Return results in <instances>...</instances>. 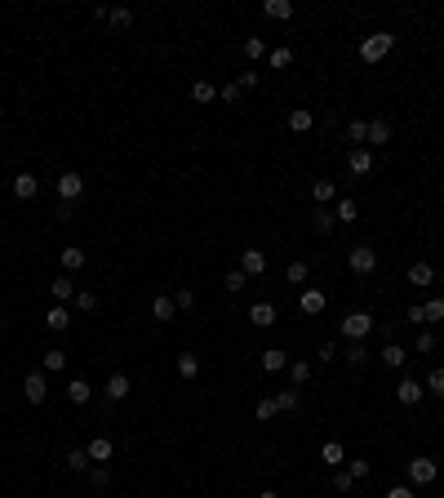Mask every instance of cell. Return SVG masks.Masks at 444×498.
Segmentation results:
<instances>
[{
  "mask_svg": "<svg viewBox=\"0 0 444 498\" xmlns=\"http://www.w3.org/2000/svg\"><path fill=\"white\" fill-rule=\"evenodd\" d=\"M391 49H395V36L391 32H373V36H364V41H360V58L364 63H382Z\"/></svg>",
  "mask_w": 444,
  "mask_h": 498,
  "instance_id": "obj_1",
  "label": "cell"
},
{
  "mask_svg": "<svg viewBox=\"0 0 444 498\" xmlns=\"http://www.w3.org/2000/svg\"><path fill=\"white\" fill-rule=\"evenodd\" d=\"M373 316L369 312H347L342 316V338H347V343H364V338H369L373 334Z\"/></svg>",
  "mask_w": 444,
  "mask_h": 498,
  "instance_id": "obj_2",
  "label": "cell"
},
{
  "mask_svg": "<svg viewBox=\"0 0 444 498\" xmlns=\"http://www.w3.org/2000/svg\"><path fill=\"white\" fill-rule=\"evenodd\" d=\"M347 267H351L355 276H369V271H377V249L373 245H355L347 253Z\"/></svg>",
  "mask_w": 444,
  "mask_h": 498,
  "instance_id": "obj_3",
  "label": "cell"
},
{
  "mask_svg": "<svg viewBox=\"0 0 444 498\" xmlns=\"http://www.w3.org/2000/svg\"><path fill=\"white\" fill-rule=\"evenodd\" d=\"M436 472H440L436 458H427V454L409 458V481H413V485H436Z\"/></svg>",
  "mask_w": 444,
  "mask_h": 498,
  "instance_id": "obj_4",
  "label": "cell"
},
{
  "mask_svg": "<svg viewBox=\"0 0 444 498\" xmlns=\"http://www.w3.org/2000/svg\"><path fill=\"white\" fill-rule=\"evenodd\" d=\"M54 187H58V201L62 205H75V201H80V192H84V178L75 174V169H67V174H58V183H54Z\"/></svg>",
  "mask_w": 444,
  "mask_h": 498,
  "instance_id": "obj_5",
  "label": "cell"
},
{
  "mask_svg": "<svg viewBox=\"0 0 444 498\" xmlns=\"http://www.w3.org/2000/svg\"><path fill=\"white\" fill-rule=\"evenodd\" d=\"M23 396L27 405H45V396H49V383H45V370H32L23 378Z\"/></svg>",
  "mask_w": 444,
  "mask_h": 498,
  "instance_id": "obj_6",
  "label": "cell"
},
{
  "mask_svg": "<svg viewBox=\"0 0 444 498\" xmlns=\"http://www.w3.org/2000/svg\"><path fill=\"white\" fill-rule=\"evenodd\" d=\"M347 174L351 178H369L373 174V152L369 147H351V152H347Z\"/></svg>",
  "mask_w": 444,
  "mask_h": 498,
  "instance_id": "obj_7",
  "label": "cell"
},
{
  "mask_svg": "<svg viewBox=\"0 0 444 498\" xmlns=\"http://www.w3.org/2000/svg\"><path fill=\"white\" fill-rule=\"evenodd\" d=\"M311 201H316L320 210H329V201H338V183L334 178H316V183H311Z\"/></svg>",
  "mask_w": 444,
  "mask_h": 498,
  "instance_id": "obj_8",
  "label": "cell"
},
{
  "mask_svg": "<svg viewBox=\"0 0 444 498\" xmlns=\"http://www.w3.org/2000/svg\"><path fill=\"white\" fill-rule=\"evenodd\" d=\"M129 392H134V383H129V374H111V378H107V387H102V396H107L111 405H116V400H125Z\"/></svg>",
  "mask_w": 444,
  "mask_h": 498,
  "instance_id": "obj_9",
  "label": "cell"
},
{
  "mask_svg": "<svg viewBox=\"0 0 444 498\" xmlns=\"http://www.w3.org/2000/svg\"><path fill=\"white\" fill-rule=\"evenodd\" d=\"M249 321L258 325V330H271V325H276V303H267V298H262V303H253L249 307Z\"/></svg>",
  "mask_w": 444,
  "mask_h": 498,
  "instance_id": "obj_10",
  "label": "cell"
},
{
  "mask_svg": "<svg viewBox=\"0 0 444 498\" xmlns=\"http://www.w3.org/2000/svg\"><path fill=\"white\" fill-rule=\"evenodd\" d=\"M240 271L244 276H262V271H267V253L262 249H244L240 253Z\"/></svg>",
  "mask_w": 444,
  "mask_h": 498,
  "instance_id": "obj_11",
  "label": "cell"
},
{
  "mask_svg": "<svg viewBox=\"0 0 444 498\" xmlns=\"http://www.w3.org/2000/svg\"><path fill=\"white\" fill-rule=\"evenodd\" d=\"M395 396H400V405H418V400L427 396V387H422L418 378H400V387H395Z\"/></svg>",
  "mask_w": 444,
  "mask_h": 498,
  "instance_id": "obj_12",
  "label": "cell"
},
{
  "mask_svg": "<svg viewBox=\"0 0 444 498\" xmlns=\"http://www.w3.org/2000/svg\"><path fill=\"white\" fill-rule=\"evenodd\" d=\"M84 449H89V463H111V458H116V445H111L107 436H93Z\"/></svg>",
  "mask_w": 444,
  "mask_h": 498,
  "instance_id": "obj_13",
  "label": "cell"
},
{
  "mask_svg": "<svg viewBox=\"0 0 444 498\" xmlns=\"http://www.w3.org/2000/svg\"><path fill=\"white\" fill-rule=\"evenodd\" d=\"M289 129H294V134H311V129H316V111L311 107H294L289 111Z\"/></svg>",
  "mask_w": 444,
  "mask_h": 498,
  "instance_id": "obj_14",
  "label": "cell"
},
{
  "mask_svg": "<svg viewBox=\"0 0 444 498\" xmlns=\"http://www.w3.org/2000/svg\"><path fill=\"white\" fill-rule=\"evenodd\" d=\"M325 303H329L325 289H302V298H298V307H302L307 316H320V312H325Z\"/></svg>",
  "mask_w": 444,
  "mask_h": 498,
  "instance_id": "obj_15",
  "label": "cell"
},
{
  "mask_svg": "<svg viewBox=\"0 0 444 498\" xmlns=\"http://www.w3.org/2000/svg\"><path fill=\"white\" fill-rule=\"evenodd\" d=\"M320 463H329L338 472V467L347 463V449H342V440H325V445H320Z\"/></svg>",
  "mask_w": 444,
  "mask_h": 498,
  "instance_id": "obj_16",
  "label": "cell"
},
{
  "mask_svg": "<svg viewBox=\"0 0 444 498\" xmlns=\"http://www.w3.org/2000/svg\"><path fill=\"white\" fill-rule=\"evenodd\" d=\"M45 325H49V330H54V334H62V330H71V312H67V307H62V303H54V307H49V312H45Z\"/></svg>",
  "mask_w": 444,
  "mask_h": 498,
  "instance_id": "obj_17",
  "label": "cell"
},
{
  "mask_svg": "<svg viewBox=\"0 0 444 498\" xmlns=\"http://www.w3.org/2000/svg\"><path fill=\"white\" fill-rule=\"evenodd\" d=\"M49 294H54V303H62V307H67L71 298H75V280L67 276V271H62V276H58V280L49 285Z\"/></svg>",
  "mask_w": 444,
  "mask_h": 498,
  "instance_id": "obj_18",
  "label": "cell"
},
{
  "mask_svg": "<svg viewBox=\"0 0 444 498\" xmlns=\"http://www.w3.org/2000/svg\"><path fill=\"white\" fill-rule=\"evenodd\" d=\"M36 192H40V178H36V174H18L14 178V196H18V201H32Z\"/></svg>",
  "mask_w": 444,
  "mask_h": 498,
  "instance_id": "obj_19",
  "label": "cell"
},
{
  "mask_svg": "<svg viewBox=\"0 0 444 498\" xmlns=\"http://www.w3.org/2000/svg\"><path fill=\"white\" fill-rule=\"evenodd\" d=\"M377 361H382L386 370H400V365L409 361V356H404V347H400V343H382V352H377Z\"/></svg>",
  "mask_w": 444,
  "mask_h": 498,
  "instance_id": "obj_20",
  "label": "cell"
},
{
  "mask_svg": "<svg viewBox=\"0 0 444 498\" xmlns=\"http://www.w3.org/2000/svg\"><path fill=\"white\" fill-rule=\"evenodd\" d=\"M262 370H267V374L289 370V352H280V347H267V352H262Z\"/></svg>",
  "mask_w": 444,
  "mask_h": 498,
  "instance_id": "obj_21",
  "label": "cell"
},
{
  "mask_svg": "<svg viewBox=\"0 0 444 498\" xmlns=\"http://www.w3.org/2000/svg\"><path fill=\"white\" fill-rule=\"evenodd\" d=\"M369 147H386L391 143V120H369V138H364Z\"/></svg>",
  "mask_w": 444,
  "mask_h": 498,
  "instance_id": "obj_22",
  "label": "cell"
},
{
  "mask_svg": "<svg viewBox=\"0 0 444 498\" xmlns=\"http://www.w3.org/2000/svg\"><path fill=\"white\" fill-rule=\"evenodd\" d=\"M67 400H71V405H89V400H93V387L84 378H71L67 383Z\"/></svg>",
  "mask_w": 444,
  "mask_h": 498,
  "instance_id": "obj_23",
  "label": "cell"
},
{
  "mask_svg": "<svg viewBox=\"0 0 444 498\" xmlns=\"http://www.w3.org/2000/svg\"><path fill=\"white\" fill-rule=\"evenodd\" d=\"M334 227H338L334 210H316V214H311V231H316V236H329Z\"/></svg>",
  "mask_w": 444,
  "mask_h": 498,
  "instance_id": "obj_24",
  "label": "cell"
},
{
  "mask_svg": "<svg viewBox=\"0 0 444 498\" xmlns=\"http://www.w3.org/2000/svg\"><path fill=\"white\" fill-rule=\"evenodd\" d=\"M334 218H338V223H355V218H360V205H355L351 196H342V201L334 205Z\"/></svg>",
  "mask_w": 444,
  "mask_h": 498,
  "instance_id": "obj_25",
  "label": "cell"
},
{
  "mask_svg": "<svg viewBox=\"0 0 444 498\" xmlns=\"http://www.w3.org/2000/svg\"><path fill=\"white\" fill-rule=\"evenodd\" d=\"M431 280H436V271H431V262H413V267H409V285H422V289H427Z\"/></svg>",
  "mask_w": 444,
  "mask_h": 498,
  "instance_id": "obj_26",
  "label": "cell"
},
{
  "mask_svg": "<svg viewBox=\"0 0 444 498\" xmlns=\"http://www.w3.org/2000/svg\"><path fill=\"white\" fill-rule=\"evenodd\" d=\"M174 365H178V374H183V378H187V383H191V378H196V374H200V356H191V352H183V356H178V361H174Z\"/></svg>",
  "mask_w": 444,
  "mask_h": 498,
  "instance_id": "obj_27",
  "label": "cell"
},
{
  "mask_svg": "<svg viewBox=\"0 0 444 498\" xmlns=\"http://www.w3.org/2000/svg\"><path fill=\"white\" fill-rule=\"evenodd\" d=\"M174 312H178V307H174V298H165V294H160V298H151V316H156V321H174Z\"/></svg>",
  "mask_w": 444,
  "mask_h": 498,
  "instance_id": "obj_28",
  "label": "cell"
},
{
  "mask_svg": "<svg viewBox=\"0 0 444 498\" xmlns=\"http://www.w3.org/2000/svg\"><path fill=\"white\" fill-rule=\"evenodd\" d=\"M307 276H311V267H307L302 258H294V262L285 267V280H289V285H307Z\"/></svg>",
  "mask_w": 444,
  "mask_h": 498,
  "instance_id": "obj_29",
  "label": "cell"
},
{
  "mask_svg": "<svg viewBox=\"0 0 444 498\" xmlns=\"http://www.w3.org/2000/svg\"><path fill=\"white\" fill-rule=\"evenodd\" d=\"M80 267H84V249L67 245V249H62V271H67V276H71V271H80Z\"/></svg>",
  "mask_w": 444,
  "mask_h": 498,
  "instance_id": "obj_30",
  "label": "cell"
},
{
  "mask_svg": "<svg viewBox=\"0 0 444 498\" xmlns=\"http://www.w3.org/2000/svg\"><path fill=\"white\" fill-rule=\"evenodd\" d=\"M267 18H276V23H285V18H294V5H289V0H267Z\"/></svg>",
  "mask_w": 444,
  "mask_h": 498,
  "instance_id": "obj_31",
  "label": "cell"
},
{
  "mask_svg": "<svg viewBox=\"0 0 444 498\" xmlns=\"http://www.w3.org/2000/svg\"><path fill=\"white\" fill-rule=\"evenodd\" d=\"M67 467H71V472H89V449H84V445L67 449Z\"/></svg>",
  "mask_w": 444,
  "mask_h": 498,
  "instance_id": "obj_32",
  "label": "cell"
},
{
  "mask_svg": "<svg viewBox=\"0 0 444 498\" xmlns=\"http://www.w3.org/2000/svg\"><path fill=\"white\" fill-rule=\"evenodd\" d=\"M244 58L262 63V58H267V41H262V36H249V41H244Z\"/></svg>",
  "mask_w": 444,
  "mask_h": 498,
  "instance_id": "obj_33",
  "label": "cell"
},
{
  "mask_svg": "<svg viewBox=\"0 0 444 498\" xmlns=\"http://www.w3.org/2000/svg\"><path fill=\"white\" fill-rule=\"evenodd\" d=\"M71 307H75V312H93V307H98V294H93V289H75Z\"/></svg>",
  "mask_w": 444,
  "mask_h": 498,
  "instance_id": "obj_34",
  "label": "cell"
},
{
  "mask_svg": "<svg viewBox=\"0 0 444 498\" xmlns=\"http://www.w3.org/2000/svg\"><path fill=\"white\" fill-rule=\"evenodd\" d=\"M45 370H49V374L67 370V352H62V347H49V352H45Z\"/></svg>",
  "mask_w": 444,
  "mask_h": 498,
  "instance_id": "obj_35",
  "label": "cell"
},
{
  "mask_svg": "<svg viewBox=\"0 0 444 498\" xmlns=\"http://www.w3.org/2000/svg\"><path fill=\"white\" fill-rule=\"evenodd\" d=\"M422 387H427L431 396H444V365H436V370L427 374V383H422Z\"/></svg>",
  "mask_w": 444,
  "mask_h": 498,
  "instance_id": "obj_36",
  "label": "cell"
},
{
  "mask_svg": "<svg viewBox=\"0 0 444 498\" xmlns=\"http://www.w3.org/2000/svg\"><path fill=\"white\" fill-rule=\"evenodd\" d=\"M107 23L116 27V32H125V27H134V9H111V14H107Z\"/></svg>",
  "mask_w": 444,
  "mask_h": 498,
  "instance_id": "obj_37",
  "label": "cell"
},
{
  "mask_svg": "<svg viewBox=\"0 0 444 498\" xmlns=\"http://www.w3.org/2000/svg\"><path fill=\"white\" fill-rule=\"evenodd\" d=\"M347 138H351L355 147H364V138H369V120H351V125H347Z\"/></svg>",
  "mask_w": 444,
  "mask_h": 498,
  "instance_id": "obj_38",
  "label": "cell"
},
{
  "mask_svg": "<svg viewBox=\"0 0 444 498\" xmlns=\"http://www.w3.org/2000/svg\"><path fill=\"white\" fill-rule=\"evenodd\" d=\"M107 485H111V472H107V467H93V472H89V490H93V494H102Z\"/></svg>",
  "mask_w": 444,
  "mask_h": 498,
  "instance_id": "obj_39",
  "label": "cell"
},
{
  "mask_svg": "<svg viewBox=\"0 0 444 498\" xmlns=\"http://www.w3.org/2000/svg\"><path fill=\"white\" fill-rule=\"evenodd\" d=\"M191 98H196V102H213V98H218V89H213L209 80H196V84H191Z\"/></svg>",
  "mask_w": 444,
  "mask_h": 498,
  "instance_id": "obj_40",
  "label": "cell"
},
{
  "mask_svg": "<svg viewBox=\"0 0 444 498\" xmlns=\"http://www.w3.org/2000/svg\"><path fill=\"white\" fill-rule=\"evenodd\" d=\"M342 361L351 365V370H360L364 365V343H347V352H342Z\"/></svg>",
  "mask_w": 444,
  "mask_h": 498,
  "instance_id": "obj_41",
  "label": "cell"
},
{
  "mask_svg": "<svg viewBox=\"0 0 444 498\" xmlns=\"http://www.w3.org/2000/svg\"><path fill=\"white\" fill-rule=\"evenodd\" d=\"M289 374H294V387H307V383H311V365L307 361H294V365H289Z\"/></svg>",
  "mask_w": 444,
  "mask_h": 498,
  "instance_id": "obj_42",
  "label": "cell"
},
{
  "mask_svg": "<svg viewBox=\"0 0 444 498\" xmlns=\"http://www.w3.org/2000/svg\"><path fill=\"white\" fill-rule=\"evenodd\" d=\"M334 490L338 494H351L355 490V481H351V472H347V467H338V472H334Z\"/></svg>",
  "mask_w": 444,
  "mask_h": 498,
  "instance_id": "obj_43",
  "label": "cell"
},
{
  "mask_svg": "<svg viewBox=\"0 0 444 498\" xmlns=\"http://www.w3.org/2000/svg\"><path fill=\"white\" fill-rule=\"evenodd\" d=\"M222 285H226V289H231V294H240V289H244V285H249V276H244V271H240V267H235V271H226V280H222Z\"/></svg>",
  "mask_w": 444,
  "mask_h": 498,
  "instance_id": "obj_44",
  "label": "cell"
},
{
  "mask_svg": "<svg viewBox=\"0 0 444 498\" xmlns=\"http://www.w3.org/2000/svg\"><path fill=\"white\" fill-rule=\"evenodd\" d=\"M347 472H351V481H369V472H373V467L364 463V458H351V463H347Z\"/></svg>",
  "mask_w": 444,
  "mask_h": 498,
  "instance_id": "obj_45",
  "label": "cell"
},
{
  "mask_svg": "<svg viewBox=\"0 0 444 498\" xmlns=\"http://www.w3.org/2000/svg\"><path fill=\"white\" fill-rule=\"evenodd\" d=\"M174 307H183V312H191V307H196V289H178V294H174Z\"/></svg>",
  "mask_w": 444,
  "mask_h": 498,
  "instance_id": "obj_46",
  "label": "cell"
},
{
  "mask_svg": "<svg viewBox=\"0 0 444 498\" xmlns=\"http://www.w3.org/2000/svg\"><path fill=\"white\" fill-rule=\"evenodd\" d=\"M276 414H280V409H276V396H262V400H258V418H262V422H271Z\"/></svg>",
  "mask_w": 444,
  "mask_h": 498,
  "instance_id": "obj_47",
  "label": "cell"
},
{
  "mask_svg": "<svg viewBox=\"0 0 444 498\" xmlns=\"http://www.w3.org/2000/svg\"><path fill=\"white\" fill-rule=\"evenodd\" d=\"M422 312H427V321H444V298L436 294L431 303H422Z\"/></svg>",
  "mask_w": 444,
  "mask_h": 498,
  "instance_id": "obj_48",
  "label": "cell"
},
{
  "mask_svg": "<svg viewBox=\"0 0 444 498\" xmlns=\"http://www.w3.org/2000/svg\"><path fill=\"white\" fill-rule=\"evenodd\" d=\"M404 321H409V325H427V312H422V303H409V307H404Z\"/></svg>",
  "mask_w": 444,
  "mask_h": 498,
  "instance_id": "obj_49",
  "label": "cell"
},
{
  "mask_svg": "<svg viewBox=\"0 0 444 498\" xmlns=\"http://www.w3.org/2000/svg\"><path fill=\"white\" fill-rule=\"evenodd\" d=\"M413 347H418L422 356H431V352H436V334H431V330H422V334H418V343H413Z\"/></svg>",
  "mask_w": 444,
  "mask_h": 498,
  "instance_id": "obj_50",
  "label": "cell"
},
{
  "mask_svg": "<svg viewBox=\"0 0 444 498\" xmlns=\"http://www.w3.org/2000/svg\"><path fill=\"white\" fill-rule=\"evenodd\" d=\"M276 409H298V392H276Z\"/></svg>",
  "mask_w": 444,
  "mask_h": 498,
  "instance_id": "obj_51",
  "label": "cell"
},
{
  "mask_svg": "<svg viewBox=\"0 0 444 498\" xmlns=\"http://www.w3.org/2000/svg\"><path fill=\"white\" fill-rule=\"evenodd\" d=\"M289 63H294V49H285V45L271 49V67H289Z\"/></svg>",
  "mask_w": 444,
  "mask_h": 498,
  "instance_id": "obj_52",
  "label": "cell"
},
{
  "mask_svg": "<svg viewBox=\"0 0 444 498\" xmlns=\"http://www.w3.org/2000/svg\"><path fill=\"white\" fill-rule=\"evenodd\" d=\"M240 93H244V89H240V84H235V80H231V84H222V102H231V107H235V102H240Z\"/></svg>",
  "mask_w": 444,
  "mask_h": 498,
  "instance_id": "obj_53",
  "label": "cell"
},
{
  "mask_svg": "<svg viewBox=\"0 0 444 498\" xmlns=\"http://www.w3.org/2000/svg\"><path fill=\"white\" fill-rule=\"evenodd\" d=\"M382 498H418V494H413V490H409V485H391V490H386Z\"/></svg>",
  "mask_w": 444,
  "mask_h": 498,
  "instance_id": "obj_54",
  "label": "cell"
},
{
  "mask_svg": "<svg viewBox=\"0 0 444 498\" xmlns=\"http://www.w3.org/2000/svg\"><path fill=\"white\" fill-rule=\"evenodd\" d=\"M235 84H240V89H253V84H258V71H240V80H235Z\"/></svg>",
  "mask_w": 444,
  "mask_h": 498,
  "instance_id": "obj_55",
  "label": "cell"
},
{
  "mask_svg": "<svg viewBox=\"0 0 444 498\" xmlns=\"http://www.w3.org/2000/svg\"><path fill=\"white\" fill-rule=\"evenodd\" d=\"M258 498H280V494H276V490H262V494H258Z\"/></svg>",
  "mask_w": 444,
  "mask_h": 498,
  "instance_id": "obj_56",
  "label": "cell"
},
{
  "mask_svg": "<svg viewBox=\"0 0 444 498\" xmlns=\"http://www.w3.org/2000/svg\"><path fill=\"white\" fill-rule=\"evenodd\" d=\"M0 325H5V321H0Z\"/></svg>",
  "mask_w": 444,
  "mask_h": 498,
  "instance_id": "obj_57",
  "label": "cell"
}]
</instances>
